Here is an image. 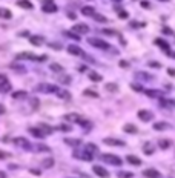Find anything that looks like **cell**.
Wrapping results in <instances>:
<instances>
[{"label":"cell","instance_id":"cell-58","mask_svg":"<svg viewBox=\"0 0 175 178\" xmlns=\"http://www.w3.org/2000/svg\"><path fill=\"white\" fill-rule=\"evenodd\" d=\"M115 2H118V0H115Z\"/></svg>","mask_w":175,"mask_h":178},{"label":"cell","instance_id":"cell-20","mask_svg":"<svg viewBox=\"0 0 175 178\" xmlns=\"http://www.w3.org/2000/svg\"><path fill=\"white\" fill-rule=\"evenodd\" d=\"M169 128H171V124L163 123V121H160V123H154V129H155V131H164V129H169Z\"/></svg>","mask_w":175,"mask_h":178},{"label":"cell","instance_id":"cell-10","mask_svg":"<svg viewBox=\"0 0 175 178\" xmlns=\"http://www.w3.org/2000/svg\"><path fill=\"white\" fill-rule=\"evenodd\" d=\"M92 171H94V174L97 177H101V178H108L109 177V172L106 171L105 167H101V166H94V167H92Z\"/></svg>","mask_w":175,"mask_h":178},{"label":"cell","instance_id":"cell-51","mask_svg":"<svg viewBox=\"0 0 175 178\" xmlns=\"http://www.w3.org/2000/svg\"><path fill=\"white\" fill-rule=\"evenodd\" d=\"M166 54H168L169 57H175V52H174V51H168V52H166Z\"/></svg>","mask_w":175,"mask_h":178},{"label":"cell","instance_id":"cell-36","mask_svg":"<svg viewBox=\"0 0 175 178\" xmlns=\"http://www.w3.org/2000/svg\"><path fill=\"white\" fill-rule=\"evenodd\" d=\"M143 152L144 154H154V147H151V144H144V147H143Z\"/></svg>","mask_w":175,"mask_h":178},{"label":"cell","instance_id":"cell-17","mask_svg":"<svg viewBox=\"0 0 175 178\" xmlns=\"http://www.w3.org/2000/svg\"><path fill=\"white\" fill-rule=\"evenodd\" d=\"M81 14H83V15H89V17H94V15H95V9H94V8H92V6H85V8H83V9H81Z\"/></svg>","mask_w":175,"mask_h":178},{"label":"cell","instance_id":"cell-50","mask_svg":"<svg viewBox=\"0 0 175 178\" xmlns=\"http://www.w3.org/2000/svg\"><path fill=\"white\" fill-rule=\"evenodd\" d=\"M163 32H164V34H172V29H169V28H164V29H163Z\"/></svg>","mask_w":175,"mask_h":178},{"label":"cell","instance_id":"cell-53","mask_svg":"<svg viewBox=\"0 0 175 178\" xmlns=\"http://www.w3.org/2000/svg\"><path fill=\"white\" fill-rule=\"evenodd\" d=\"M120 66H122V68H126V66H127V63H126V61H123V60H122V61H120Z\"/></svg>","mask_w":175,"mask_h":178},{"label":"cell","instance_id":"cell-42","mask_svg":"<svg viewBox=\"0 0 175 178\" xmlns=\"http://www.w3.org/2000/svg\"><path fill=\"white\" fill-rule=\"evenodd\" d=\"M101 32L108 34V35H117V31H114V29H101Z\"/></svg>","mask_w":175,"mask_h":178},{"label":"cell","instance_id":"cell-33","mask_svg":"<svg viewBox=\"0 0 175 178\" xmlns=\"http://www.w3.org/2000/svg\"><path fill=\"white\" fill-rule=\"evenodd\" d=\"M0 15H2L3 19H11V15H12V14L9 12L6 8H2V9H0Z\"/></svg>","mask_w":175,"mask_h":178},{"label":"cell","instance_id":"cell-12","mask_svg":"<svg viewBox=\"0 0 175 178\" xmlns=\"http://www.w3.org/2000/svg\"><path fill=\"white\" fill-rule=\"evenodd\" d=\"M23 58H26V60H34V61L39 60V57L34 55V54H31V52H22V54L17 55V60H23Z\"/></svg>","mask_w":175,"mask_h":178},{"label":"cell","instance_id":"cell-54","mask_svg":"<svg viewBox=\"0 0 175 178\" xmlns=\"http://www.w3.org/2000/svg\"><path fill=\"white\" fill-rule=\"evenodd\" d=\"M32 106H39V100L34 98V100H32Z\"/></svg>","mask_w":175,"mask_h":178},{"label":"cell","instance_id":"cell-27","mask_svg":"<svg viewBox=\"0 0 175 178\" xmlns=\"http://www.w3.org/2000/svg\"><path fill=\"white\" fill-rule=\"evenodd\" d=\"M64 143L69 144V146H78L81 141H80L78 138H64Z\"/></svg>","mask_w":175,"mask_h":178},{"label":"cell","instance_id":"cell-57","mask_svg":"<svg viewBox=\"0 0 175 178\" xmlns=\"http://www.w3.org/2000/svg\"><path fill=\"white\" fill-rule=\"evenodd\" d=\"M163 2H168V0H163Z\"/></svg>","mask_w":175,"mask_h":178},{"label":"cell","instance_id":"cell-56","mask_svg":"<svg viewBox=\"0 0 175 178\" xmlns=\"http://www.w3.org/2000/svg\"><path fill=\"white\" fill-rule=\"evenodd\" d=\"M169 104H172V106H175V100H169Z\"/></svg>","mask_w":175,"mask_h":178},{"label":"cell","instance_id":"cell-28","mask_svg":"<svg viewBox=\"0 0 175 178\" xmlns=\"http://www.w3.org/2000/svg\"><path fill=\"white\" fill-rule=\"evenodd\" d=\"M158 146H160L161 149H168V147L172 146V141H171V140H160V141H158Z\"/></svg>","mask_w":175,"mask_h":178},{"label":"cell","instance_id":"cell-39","mask_svg":"<svg viewBox=\"0 0 175 178\" xmlns=\"http://www.w3.org/2000/svg\"><path fill=\"white\" fill-rule=\"evenodd\" d=\"M57 129H59V131H63V132H69V131H71V126H68V124H60Z\"/></svg>","mask_w":175,"mask_h":178},{"label":"cell","instance_id":"cell-37","mask_svg":"<svg viewBox=\"0 0 175 178\" xmlns=\"http://www.w3.org/2000/svg\"><path fill=\"white\" fill-rule=\"evenodd\" d=\"M118 178H132L131 172H118Z\"/></svg>","mask_w":175,"mask_h":178},{"label":"cell","instance_id":"cell-43","mask_svg":"<svg viewBox=\"0 0 175 178\" xmlns=\"http://www.w3.org/2000/svg\"><path fill=\"white\" fill-rule=\"evenodd\" d=\"M147 65H149L151 68H161V63H158V61H149Z\"/></svg>","mask_w":175,"mask_h":178},{"label":"cell","instance_id":"cell-47","mask_svg":"<svg viewBox=\"0 0 175 178\" xmlns=\"http://www.w3.org/2000/svg\"><path fill=\"white\" fill-rule=\"evenodd\" d=\"M168 74H169L171 77H175V69H172V68H169V69H168Z\"/></svg>","mask_w":175,"mask_h":178},{"label":"cell","instance_id":"cell-21","mask_svg":"<svg viewBox=\"0 0 175 178\" xmlns=\"http://www.w3.org/2000/svg\"><path fill=\"white\" fill-rule=\"evenodd\" d=\"M43 11L45 12H55V11H57V6H55L52 2L51 3H45L43 5Z\"/></svg>","mask_w":175,"mask_h":178},{"label":"cell","instance_id":"cell-8","mask_svg":"<svg viewBox=\"0 0 175 178\" xmlns=\"http://www.w3.org/2000/svg\"><path fill=\"white\" fill-rule=\"evenodd\" d=\"M9 89H11V83L8 82L6 75L2 74V75H0V91H2V92H8Z\"/></svg>","mask_w":175,"mask_h":178},{"label":"cell","instance_id":"cell-24","mask_svg":"<svg viewBox=\"0 0 175 178\" xmlns=\"http://www.w3.org/2000/svg\"><path fill=\"white\" fill-rule=\"evenodd\" d=\"M123 131H124L126 134H137V128L134 126V124H131V123L124 124V126H123Z\"/></svg>","mask_w":175,"mask_h":178},{"label":"cell","instance_id":"cell-38","mask_svg":"<svg viewBox=\"0 0 175 178\" xmlns=\"http://www.w3.org/2000/svg\"><path fill=\"white\" fill-rule=\"evenodd\" d=\"M54 164V160L52 158H48V160H45L43 161V167H51Z\"/></svg>","mask_w":175,"mask_h":178},{"label":"cell","instance_id":"cell-29","mask_svg":"<svg viewBox=\"0 0 175 178\" xmlns=\"http://www.w3.org/2000/svg\"><path fill=\"white\" fill-rule=\"evenodd\" d=\"M85 150H88L89 154H95L98 149H97V146H95V144H92V143H88V144L85 146Z\"/></svg>","mask_w":175,"mask_h":178},{"label":"cell","instance_id":"cell-19","mask_svg":"<svg viewBox=\"0 0 175 178\" xmlns=\"http://www.w3.org/2000/svg\"><path fill=\"white\" fill-rule=\"evenodd\" d=\"M29 42L34 44V46H40V44L43 43V37L42 35H32V37L29 39Z\"/></svg>","mask_w":175,"mask_h":178},{"label":"cell","instance_id":"cell-9","mask_svg":"<svg viewBox=\"0 0 175 178\" xmlns=\"http://www.w3.org/2000/svg\"><path fill=\"white\" fill-rule=\"evenodd\" d=\"M74 157H77V158L83 160V161H91V160H92V154H89L88 150H83V152H78V150H75V152H74Z\"/></svg>","mask_w":175,"mask_h":178},{"label":"cell","instance_id":"cell-48","mask_svg":"<svg viewBox=\"0 0 175 178\" xmlns=\"http://www.w3.org/2000/svg\"><path fill=\"white\" fill-rule=\"evenodd\" d=\"M131 88L134 89V91H141V88L138 86V85H131Z\"/></svg>","mask_w":175,"mask_h":178},{"label":"cell","instance_id":"cell-55","mask_svg":"<svg viewBox=\"0 0 175 178\" xmlns=\"http://www.w3.org/2000/svg\"><path fill=\"white\" fill-rule=\"evenodd\" d=\"M3 112H5V106L2 104V106H0V114H3Z\"/></svg>","mask_w":175,"mask_h":178},{"label":"cell","instance_id":"cell-40","mask_svg":"<svg viewBox=\"0 0 175 178\" xmlns=\"http://www.w3.org/2000/svg\"><path fill=\"white\" fill-rule=\"evenodd\" d=\"M117 89H118V88H117L114 83H109V85H106V91H112V92H115Z\"/></svg>","mask_w":175,"mask_h":178},{"label":"cell","instance_id":"cell-15","mask_svg":"<svg viewBox=\"0 0 175 178\" xmlns=\"http://www.w3.org/2000/svg\"><path fill=\"white\" fill-rule=\"evenodd\" d=\"M63 120H64V121H77V123L81 121V118H80L78 114H66V115L63 117Z\"/></svg>","mask_w":175,"mask_h":178},{"label":"cell","instance_id":"cell-2","mask_svg":"<svg viewBox=\"0 0 175 178\" xmlns=\"http://www.w3.org/2000/svg\"><path fill=\"white\" fill-rule=\"evenodd\" d=\"M101 160H103L105 163H108V164H112V166H120L123 163V160L118 158L114 154H103V155H101Z\"/></svg>","mask_w":175,"mask_h":178},{"label":"cell","instance_id":"cell-11","mask_svg":"<svg viewBox=\"0 0 175 178\" xmlns=\"http://www.w3.org/2000/svg\"><path fill=\"white\" fill-rule=\"evenodd\" d=\"M68 52L72 55H85V52H83L81 48H78L77 44H69L68 46Z\"/></svg>","mask_w":175,"mask_h":178},{"label":"cell","instance_id":"cell-35","mask_svg":"<svg viewBox=\"0 0 175 178\" xmlns=\"http://www.w3.org/2000/svg\"><path fill=\"white\" fill-rule=\"evenodd\" d=\"M83 94L88 95V97H92V98H97V97H98V94H97L95 91H91V89H86V91L83 92Z\"/></svg>","mask_w":175,"mask_h":178},{"label":"cell","instance_id":"cell-32","mask_svg":"<svg viewBox=\"0 0 175 178\" xmlns=\"http://www.w3.org/2000/svg\"><path fill=\"white\" fill-rule=\"evenodd\" d=\"M39 128H40V129H42V131L46 134V135H48V134H52V131H54L51 126H48V124H40Z\"/></svg>","mask_w":175,"mask_h":178},{"label":"cell","instance_id":"cell-18","mask_svg":"<svg viewBox=\"0 0 175 178\" xmlns=\"http://www.w3.org/2000/svg\"><path fill=\"white\" fill-rule=\"evenodd\" d=\"M155 43L158 44V46H161V49H163L164 52H168V51H169V43L166 42V40H163V39H157Z\"/></svg>","mask_w":175,"mask_h":178},{"label":"cell","instance_id":"cell-34","mask_svg":"<svg viewBox=\"0 0 175 178\" xmlns=\"http://www.w3.org/2000/svg\"><path fill=\"white\" fill-rule=\"evenodd\" d=\"M94 19H95L97 22H101V23H106V22H108V19H106L105 15H101V14H97V12H95V15H94Z\"/></svg>","mask_w":175,"mask_h":178},{"label":"cell","instance_id":"cell-31","mask_svg":"<svg viewBox=\"0 0 175 178\" xmlns=\"http://www.w3.org/2000/svg\"><path fill=\"white\" fill-rule=\"evenodd\" d=\"M26 95H28L26 91H15V92H12V98H23Z\"/></svg>","mask_w":175,"mask_h":178},{"label":"cell","instance_id":"cell-52","mask_svg":"<svg viewBox=\"0 0 175 178\" xmlns=\"http://www.w3.org/2000/svg\"><path fill=\"white\" fill-rule=\"evenodd\" d=\"M31 174H34V175H40V171H35V169H31Z\"/></svg>","mask_w":175,"mask_h":178},{"label":"cell","instance_id":"cell-22","mask_svg":"<svg viewBox=\"0 0 175 178\" xmlns=\"http://www.w3.org/2000/svg\"><path fill=\"white\" fill-rule=\"evenodd\" d=\"M17 5L20 8H25V9H32V3L29 2V0H18Z\"/></svg>","mask_w":175,"mask_h":178},{"label":"cell","instance_id":"cell-46","mask_svg":"<svg viewBox=\"0 0 175 178\" xmlns=\"http://www.w3.org/2000/svg\"><path fill=\"white\" fill-rule=\"evenodd\" d=\"M141 6H143V8H151V3L146 2V0H143V2H141Z\"/></svg>","mask_w":175,"mask_h":178},{"label":"cell","instance_id":"cell-1","mask_svg":"<svg viewBox=\"0 0 175 178\" xmlns=\"http://www.w3.org/2000/svg\"><path fill=\"white\" fill-rule=\"evenodd\" d=\"M88 43L92 44L94 48L103 49V51H108V49L111 48V44H109V43H106L105 40H101V39H97V37H91V39H88Z\"/></svg>","mask_w":175,"mask_h":178},{"label":"cell","instance_id":"cell-49","mask_svg":"<svg viewBox=\"0 0 175 178\" xmlns=\"http://www.w3.org/2000/svg\"><path fill=\"white\" fill-rule=\"evenodd\" d=\"M8 155H6V152H5V150H0V158H2V160H5Z\"/></svg>","mask_w":175,"mask_h":178},{"label":"cell","instance_id":"cell-13","mask_svg":"<svg viewBox=\"0 0 175 178\" xmlns=\"http://www.w3.org/2000/svg\"><path fill=\"white\" fill-rule=\"evenodd\" d=\"M29 134L34 135V137H37V138H45L46 137V134L40 128H29Z\"/></svg>","mask_w":175,"mask_h":178},{"label":"cell","instance_id":"cell-4","mask_svg":"<svg viewBox=\"0 0 175 178\" xmlns=\"http://www.w3.org/2000/svg\"><path fill=\"white\" fill-rule=\"evenodd\" d=\"M72 32H75V34H86L89 32V26L86 23H75L72 26Z\"/></svg>","mask_w":175,"mask_h":178},{"label":"cell","instance_id":"cell-25","mask_svg":"<svg viewBox=\"0 0 175 178\" xmlns=\"http://www.w3.org/2000/svg\"><path fill=\"white\" fill-rule=\"evenodd\" d=\"M88 77L92 80V82H101V75H100L98 72H94V71L88 72Z\"/></svg>","mask_w":175,"mask_h":178},{"label":"cell","instance_id":"cell-30","mask_svg":"<svg viewBox=\"0 0 175 178\" xmlns=\"http://www.w3.org/2000/svg\"><path fill=\"white\" fill-rule=\"evenodd\" d=\"M49 69L54 71V72H62V74H63V68H62L60 65H57V63H51V65H49Z\"/></svg>","mask_w":175,"mask_h":178},{"label":"cell","instance_id":"cell-45","mask_svg":"<svg viewBox=\"0 0 175 178\" xmlns=\"http://www.w3.org/2000/svg\"><path fill=\"white\" fill-rule=\"evenodd\" d=\"M138 75H140L141 78H146V80H151V78H152L151 75H146V74H143V72H138Z\"/></svg>","mask_w":175,"mask_h":178},{"label":"cell","instance_id":"cell-16","mask_svg":"<svg viewBox=\"0 0 175 178\" xmlns=\"http://www.w3.org/2000/svg\"><path fill=\"white\" fill-rule=\"evenodd\" d=\"M126 160H127V163H131L134 166H140L141 164V160L138 158V157H135V155H127Z\"/></svg>","mask_w":175,"mask_h":178},{"label":"cell","instance_id":"cell-3","mask_svg":"<svg viewBox=\"0 0 175 178\" xmlns=\"http://www.w3.org/2000/svg\"><path fill=\"white\" fill-rule=\"evenodd\" d=\"M35 91H39V92H45V94H51V92H55L57 94L59 91V88L55 86V85H48V83H42L35 88Z\"/></svg>","mask_w":175,"mask_h":178},{"label":"cell","instance_id":"cell-14","mask_svg":"<svg viewBox=\"0 0 175 178\" xmlns=\"http://www.w3.org/2000/svg\"><path fill=\"white\" fill-rule=\"evenodd\" d=\"M143 175L147 178H161V174L158 171H155V169H147V171L143 172Z\"/></svg>","mask_w":175,"mask_h":178},{"label":"cell","instance_id":"cell-23","mask_svg":"<svg viewBox=\"0 0 175 178\" xmlns=\"http://www.w3.org/2000/svg\"><path fill=\"white\" fill-rule=\"evenodd\" d=\"M146 95L152 97V98H155V97H161V91H158V89H147Z\"/></svg>","mask_w":175,"mask_h":178},{"label":"cell","instance_id":"cell-5","mask_svg":"<svg viewBox=\"0 0 175 178\" xmlns=\"http://www.w3.org/2000/svg\"><path fill=\"white\" fill-rule=\"evenodd\" d=\"M138 118H140L141 121H151L154 118V114L151 111H147V109H140L138 111Z\"/></svg>","mask_w":175,"mask_h":178},{"label":"cell","instance_id":"cell-44","mask_svg":"<svg viewBox=\"0 0 175 178\" xmlns=\"http://www.w3.org/2000/svg\"><path fill=\"white\" fill-rule=\"evenodd\" d=\"M118 17H122V19H127V12L123 11V9H118Z\"/></svg>","mask_w":175,"mask_h":178},{"label":"cell","instance_id":"cell-26","mask_svg":"<svg viewBox=\"0 0 175 178\" xmlns=\"http://www.w3.org/2000/svg\"><path fill=\"white\" fill-rule=\"evenodd\" d=\"M57 95L60 97V98H64V100H69V98H71V94H69L68 91H64V89H59Z\"/></svg>","mask_w":175,"mask_h":178},{"label":"cell","instance_id":"cell-6","mask_svg":"<svg viewBox=\"0 0 175 178\" xmlns=\"http://www.w3.org/2000/svg\"><path fill=\"white\" fill-rule=\"evenodd\" d=\"M103 141H105V144H109V146H117V147H122V146H124V144H126L123 140L112 138V137H108V138H105Z\"/></svg>","mask_w":175,"mask_h":178},{"label":"cell","instance_id":"cell-7","mask_svg":"<svg viewBox=\"0 0 175 178\" xmlns=\"http://www.w3.org/2000/svg\"><path fill=\"white\" fill-rule=\"evenodd\" d=\"M12 143H14L15 146L23 147V149H31L29 141H28L26 138H23V137H17V138H14V140H12Z\"/></svg>","mask_w":175,"mask_h":178},{"label":"cell","instance_id":"cell-41","mask_svg":"<svg viewBox=\"0 0 175 178\" xmlns=\"http://www.w3.org/2000/svg\"><path fill=\"white\" fill-rule=\"evenodd\" d=\"M66 35H68V37H71V39H75V40H80V35L78 34H75V32H66Z\"/></svg>","mask_w":175,"mask_h":178}]
</instances>
